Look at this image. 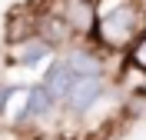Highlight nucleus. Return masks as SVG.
Segmentation results:
<instances>
[{
    "label": "nucleus",
    "instance_id": "obj_5",
    "mask_svg": "<svg viewBox=\"0 0 146 140\" xmlns=\"http://www.w3.org/2000/svg\"><path fill=\"white\" fill-rule=\"evenodd\" d=\"M63 17H66V23H70L73 37H80V40H93L96 37V23H100L96 0H73Z\"/></svg>",
    "mask_w": 146,
    "mask_h": 140
},
{
    "label": "nucleus",
    "instance_id": "obj_7",
    "mask_svg": "<svg viewBox=\"0 0 146 140\" xmlns=\"http://www.w3.org/2000/svg\"><path fill=\"white\" fill-rule=\"evenodd\" d=\"M63 57L76 77H103V54L96 47H76V50H70Z\"/></svg>",
    "mask_w": 146,
    "mask_h": 140
},
{
    "label": "nucleus",
    "instance_id": "obj_4",
    "mask_svg": "<svg viewBox=\"0 0 146 140\" xmlns=\"http://www.w3.org/2000/svg\"><path fill=\"white\" fill-rule=\"evenodd\" d=\"M56 47L43 37V33H36L30 40H20V44H10L7 50V64H20V67H40L46 64V57L53 54Z\"/></svg>",
    "mask_w": 146,
    "mask_h": 140
},
{
    "label": "nucleus",
    "instance_id": "obj_1",
    "mask_svg": "<svg viewBox=\"0 0 146 140\" xmlns=\"http://www.w3.org/2000/svg\"><path fill=\"white\" fill-rule=\"evenodd\" d=\"M143 30H146V7L139 0H133L126 7H119V10H113V13H106V17H100L96 37L93 40H96L103 50H116V54L123 50V54H126Z\"/></svg>",
    "mask_w": 146,
    "mask_h": 140
},
{
    "label": "nucleus",
    "instance_id": "obj_6",
    "mask_svg": "<svg viewBox=\"0 0 146 140\" xmlns=\"http://www.w3.org/2000/svg\"><path fill=\"white\" fill-rule=\"evenodd\" d=\"M73 80H76V74L70 70V64H66V57H56V60H50V64H46L43 84L50 87V93L56 97V103H63V97L70 93Z\"/></svg>",
    "mask_w": 146,
    "mask_h": 140
},
{
    "label": "nucleus",
    "instance_id": "obj_2",
    "mask_svg": "<svg viewBox=\"0 0 146 140\" xmlns=\"http://www.w3.org/2000/svg\"><path fill=\"white\" fill-rule=\"evenodd\" d=\"M103 93H106V84H103V77H76L70 87V93L63 97V107L73 113V117H80L93 107V103L100 100Z\"/></svg>",
    "mask_w": 146,
    "mask_h": 140
},
{
    "label": "nucleus",
    "instance_id": "obj_3",
    "mask_svg": "<svg viewBox=\"0 0 146 140\" xmlns=\"http://www.w3.org/2000/svg\"><path fill=\"white\" fill-rule=\"evenodd\" d=\"M56 107V97L50 93V87L40 80V84H30L27 93H23V107H20V113L13 117V123H30V120H43L46 113Z\"/></svg>",
    "mask_w": 146,
    "mask_h": 140
},
{
    "label": "nucleus",
    "instance_id": "obj_10",
    "mask_svg": "<svg viewBox=\"0 0 146 140\" xmlns=\"http://www.w3.org/2000/svg\"><path fill=\"white\" fill-rule=\"evenodd\" d=\"M60 140H73V137H60Z\"/></svg>",
    "mask_w": 146,
    "mask_h": 140
},
{
    "label": "nucleus",
    "instance_id": "obj_9",
    "mask_svg": "<svg viewBox=\"0 0 146 140\" xmlns=\"http://www.w3.org/2000/svg\"><path fill=\"white\" fill-rule=\"evenodd\" d=\"M17 90H20V87H10V84H3V80H0V117H3V110H7V103H10V97H13Z\"/></svg>",
    "mask_w": 146,
    "mask_h": 140
},
{
    "label": "nucleus",
    "instance_id": "obj_8",
    "mask_svg": "<svg viewBox=\"0 0 146 140\" xmlns=\"http://www.w3.org/2000/svg\"><path fill=\"white\" fill-rule=\"evenodd\" d=\"M126 67H133V70H146V30L136 37V44L126 50Z\"/></svg>",
    "mask_w": 146,
    "mask_h": 140
}]
</instances>
